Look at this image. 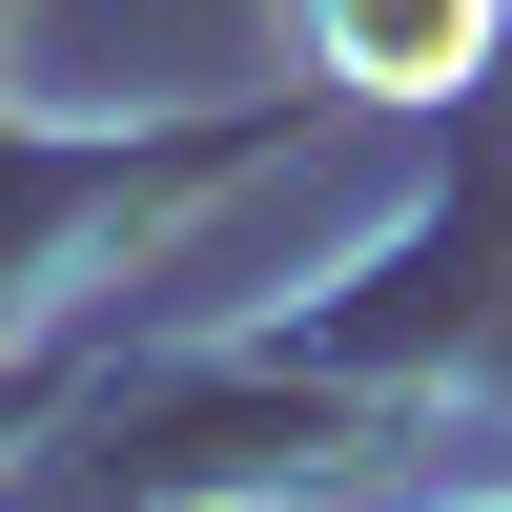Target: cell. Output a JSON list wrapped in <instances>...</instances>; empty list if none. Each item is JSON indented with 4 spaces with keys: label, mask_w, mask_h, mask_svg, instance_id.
<instances>
[{
    "label": "cell",
    "mask_w": 512,
    "mask_h": 512,
    "mask_svg": "<svg viewBox=\"0 0 512 512\" xmlns=\"http://www.w3.org/2000/svg\"><path fill=\"white\" fill-rule=\"evenodd\" d=\"M308 41H328L349 103H451L492 62V0H308Z\"/></svg>",
    "instance_id": "cell-1"
}]
</instances>
